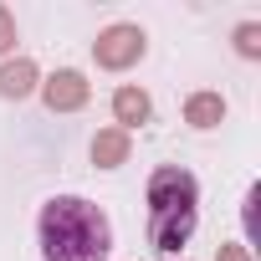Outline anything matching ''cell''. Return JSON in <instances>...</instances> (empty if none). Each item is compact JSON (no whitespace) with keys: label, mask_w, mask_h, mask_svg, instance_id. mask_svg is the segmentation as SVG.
I'll return each instance as SVG.
<instances>
[{"label":"cell","mask_w":261,"mask_h":261,"mask_svg":"<svg viewBox=\"0 0 261 261\" xmlns=\"http://www.w3.org/2000/svg\"><path fill=\"white\" fill-rule=\"evenodd\" d=\"M36 236H41V256L46 261H108V251H113L108 215L92 200H82V195L46 200L41 220H36Z\"/></svg>","instance_id":"cell-1"},{"label":"cell","mask_w":261,"mask_h":261,"mask_svg":"<svg viewBox=\"0 0 261 261\" xmlns=\"http://www.w3.org/2000/svg\"><path fill=\"white\" fill-rule=\"evenodd\" d=\"M149 246L174 256L200 225V185L185 164H159L149 174Z\"/></svg>","instance_id":"cell-2"},{"label":"cell","mask_w":261,"mask_h":261,"mask_svg":"<svg viewBox=\"0 0 261 261\" xmlns=\"http://www.w3.org/2000/svg\"><path fill=\"white\" fill-rule=\"evenodd\" d=\"M144 51H149L144 26H128V21L108 26V31L92 41V57H97V67H108V72H128V67H134Z\"/></svg>","instance_id":"cell-3"},{"label":"cell","mask_w":261,"mask_h":261,"mask_svg":"<svg viewBox=\"0 0 261 261\" xmlns=\"http://www.w3.org/2000/svg\"><path fill=\"white\" fill-rule=\"evenodd\" d=\"M87 77L82 72H72V67H62V72H51L46 82H41V102L51 108V113H77L82 102H87Z\"/></svg>","instance_id":"cell-4"},{"label":"cell","mask_w":261,"mask_h":261,"mask_svg":"<svg viewBox=\"0 0 261 261\" xmlns=\"http://www.w3.org/2000/svg\"><path fill=\"white\" fill-rule=\"evenodd\" d=\"M149 113H154V102H149V92H144V87L128 82V87H118V92H113V118H118L123 134H128L134 123H149Z\"/></svg>","instance_id":"cell-5"},{"label":"cell","mask_w":261,"mask_h":261,"mask_svg":"<svg viewBox=\"0 0 261 261\" xmlns=\"http://www.w3.org/2000/svg\"><path fill=\"white\" fill-rule=\"evenodd\" d=\"M128 154H134V139L123 128H102L92 139V164L97 169H118V164H128Z\"/></svg>","instance_id":"cell-6"},{"label":"cell","mask_w":261,"mask_h":261,"mask_svg":"<svg viewBox=\"0 0 261 261\" xmlns=\"http://www.w3.org/2000/svg\"><path fill=\"white\" fill-rule=\"evenodd\" d=\"M36 92V62L31 57H16V62H6L0 67V97H31Z\"/></svg>","instance_id":"cell-7"},{"label":"cell","mask_w":261,"mask_h":261,"mask_svg":"<svg viewBox=\"0 0 261 261\" xmlns=\"http://www.w3.org/2000/svg\"><path fill=\"white\" fill-rule=\"evenodd\" d=\"M185 123H190V128H215V123H225V97H220V92H190V97H185Z\"/></svg>","instance_id":"cell-8"},{"label":"cell","mask_w":261,"mask_h":261,"mask_svg":"<svg viewBox=\"0 0 261 261\" xmlns=\"http://www.w3.org/2000/svg\"><path fill=\"white\" fill-rule=\"evenodd\" d=\"M236 51H241V57H261V26H256V21L236 26Z\"/></svg>","instance_id":"cell-9"},{"label":"cell","mask_w":261,"mask_h":261,"mask_svg":"<svg viewBox=\"0 0 261 261\" xmlns=\"http://www.w3.org/2000/svg\"><path fill=\"white\" fill-rule=\"evenodd\" d=\"M16 51V16L0 6V57H11Z\"/></svg>","instance_id":"cell-10"},{"label":"cell","mask_w":261,"mask_h":261,"mask_svg":"<svg viewBox=\"0 0 261 261\" xmlns=\"http://www.w3.org/2000/svg\"><path fill=\"white\" fill-rule=\"evenodd\" d=\"M215 261H251V246H236V241H225Z\"/></svg>","instance_id":"cell-11"}]
</instances>
